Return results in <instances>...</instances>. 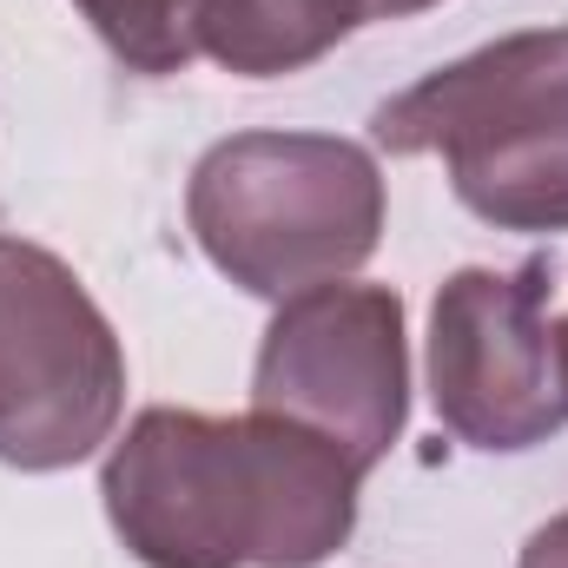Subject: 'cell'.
<instances>
[{
	"instance_id": "cell-1",
	"label": "cell",
	"mask_w": 568,
	"mask_h": 568,
	"mask_svg": "<svg viewBox=\"0 0 568 568\" xmlns=\"http://www.w3.org/2000/svg\"><path fill=\"white\" fill-rule=\"evenodd\" d=\"M364 469L317 429L199 410H140L100 496L145 568H317L357 529Z\"/></svg>"
},
{
	"instance_id": "cell-2",
	"label": "cell",
	"mask_w": 568,
	"mask_h": 568,
	"mask_svg": "<svg viewBox=\"0 0 568 568\" xmlns=\"http://www.w3.org/2000/svg\"><path fill=\"white\" fill-rule=\"evenodd\" d=\"M384 152H436L496 232H568V27L509 33L384 100Z\"/></svg>"
},
{
	"instance_id": "cell-3",
	"label": "cell",
	"mask_w": 568,
	"mask_h": 568,
	"mask_svg": "<svg viewBox=\"0 0 568 568\" xmlns=\"http://www.w3.org/2000/svg\"><path fill=\"white\" fill-rule=\"evenodd\" d=\"M185 219L199 252L252 297H297L351 278L384 239V172L337 133H239L219 140Z\"/></svg>"
},
{
	"instance_id": "cell-4",
	"label": "cell",
	"mask_w": 568,
	"mask_h": 568,
	"mask_svg": "<svg viewBox=\"0 0 568 568\" xmlns=\"http://www.w3.org/2000/svg\"><path fill=\"white\" fill-rule=\"evenodd\" d=\"M126 404V351L47 245L0 232V463L73 469Z\"/></svg>"
},
{
	"instance_id": "cell-5",
	"label": "cell",
	"mask_w": 568,
	"mask_h": 568,
	"mask_svg": "<svg viewBox=\"0 0 568 568\" xmlns=\"http://www.w3.org/2000/svg\"><path fill=\"white\" fill-rule=\"evenodd\" d=\"M429 404L469 449H536L568 429V324L549 272H456L429 311Z\"/></svg>"
},
{
	"instance_id": "cell-6",
	"label": "cell",
	"mask_w": 568,
	"mask_h": 568,
	"mask_svg": "<svg viewBox=\"0 0 568 568\" xmlns=\"http://www.w3.org/2000/svg\"><path fill=\"white\" fill-rule=\"evenodd\" d=\"M252 410L317 429L357 469H377L410 417L404 297L344 278L284 297L258 351Z\"/></svg>"
},
{
	"instance_id": "cell-7",
	"label": "cell",
	"mask_w": 568,
	"mask_h": 568,
	"mask_svg": "<svg viewBox=\"0 0 568 568\" xmlns=\"http://www.w3.org/2000/svg\"><path fill=\"white\" fill-rule=\"evenodd\" d=\"M357 27L364 0H199V53L245 80L297 73Z\"/></svg>"
},
{
	"instance_id": "cell-8",
	"label": "cell",
	"mask_w": 568,
	"mask_h": 568,
	"mask_svg": "<svg viewBox=\"0 0 568 568\" xmlns=\"http://www.w3.org/2000/svg\"><path fill=\"white\" fill-rule=\"evenodd\" d=\"M133 73H185L199 60V0H73Z\"/></svg>"
},
{
	"instance_id": "cell-9",
	"label": "cell",
	"mask_w": 568,
	"mask_h": 568,
	"mask_svg": "<svg viewBox=\"0 0 568 568\" xmlns=\"http://www.w3.org/2000/svg\"><path fill=\"white\" fill-rule=\"evenodd\" d=\"M516 568H568V509L556 523H542L529 542H523V562Z\"/></svg>"
},
{
	"instance_id": "cell-10",
	"label": "cell",
	"mask_w": 568,
	"mask_h": 568,
	"mask_svg": "<svg viewBox=\"0 0 568 568\" xmlns=\"http://www.w3.org/2000/svg\"><path fill=\"white\" fill-rule=\"evenodd\" d=\"M436 0H364V20H404V13H424Z\"/></svg>"
},
{
	"instance_id": "cell-11",
	"label": "cell",
	"mask_w": 568,
	"mask_h": 568,
	"mask_svg": "<svg viewBox=\"0 0 568 568\" xmlns=\"http://www.w3.org/2000/svg\"><path fill=\"white\" fill-rule=\"evenodd\" d=\"M562 324H568V317H562Z\"/></svg>"
}]
</instances>
